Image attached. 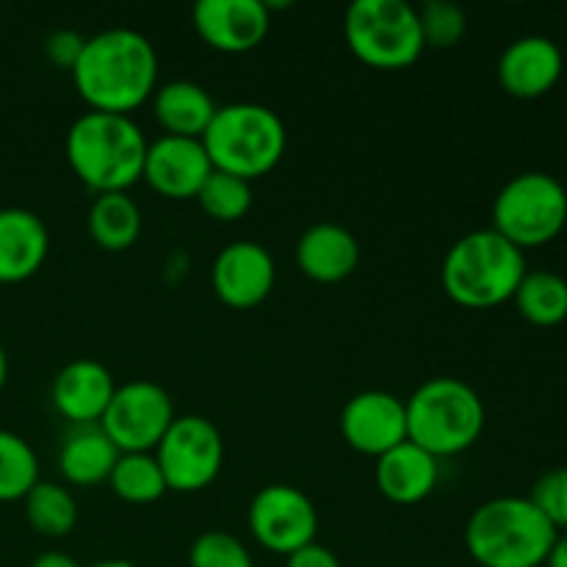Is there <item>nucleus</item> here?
<instances>
[{
  "label": "nucleus",
  "mask_w": 567,
  "mask_h": 567,
  "mask_svg": "<svg viewBox=\"0 0 567 567\" xmlns=\"http://www.w3.org/2000/svg\"><path fill=\"white\" fill-rule=\"evenodd\" d=\"M72 83L89 111L131 116L158 89V53L144 33L109 28L86 39Z\"/></svg>",
  "instance_id": "obj_1"
},
{
  "label": "nucleus",
  "mask_w": 567,
  "mask_h": 567,
  "mask_svg": "<svg viewBox=\"0 0 567 567\" xmlns=\"http://www.w3.org/2000/svg\"><path fill=\"white\" fill-rule=\"evenodd\" d=\"M147 136L133 116L86 111L66 131V161L94 194L127 192L142 181Z\"/></svg>",
  "instance_id": "obj_2"
},
{
  "label": "nucleus",
  "mask_w": 567,
  "mask_h": 567,
  "mask_svg": "<svg viewBox=\"0 0 567 567\" xmlns=\"http://www.w3.org/2000/svg\"><path fill=\"white\" fill-rule=\"evenodd\" d=\"M557 537L526 496L491 498L465 524V548L480 567H543Z\"/></svg>",
  "instance_id": "obj_3"
},
{
  "label": "nucleus",
  "mask_w": 567,
  "mask_h": 567,
  "mask_svg": "<svg viewBox=\"0 0 567 567\" xmlns=\"http://www.w3.org/2000/svg\"><path fill=\"white\" fill-rule=\"evenodd\" d=\"M526 255L493 227L465 233L449 247L441 282L449 297L468 310H491L509 302L526 277Z\"/></svg>",
  "instance_id": "obj_4"
},
{
  "label": "nucleus",
  "mask_w": 567,
  "mask_h": 567,
  "mask_svg": "<svg viewBox=\"0 0 567 567\" xmlns=\"http://www.w3.org/2000/svg\"><path fill=\"white\" fill-rule=\"evenodd\" d=\"M408 441L432 457H454L474 446L485 432V402L457 377L426 380L404 402Z\"/></svg>",
  "instance_id": "obj_5"
},
{
  "label": "nucleus",
  "mask_w": 567,
  "mask_h": 567,
  "mask_svg": "<svg viewBox=\"0 0 567 567\" xmlns=\"http://www.w3.org/2000/svg\"><path fill=\"white\" fill-rule=\"evenodd\" d=\"M214 169L241 181L269 175L286 155V122L260 103L219 105L203 136Z\"/></svg>",
  "instance_id": "obj_6"
},
{
  "label": "nucleus",
  "mask_w": 567,
  "mask_h": 567,
  "mask_svg": "<svg viewBox=\"0 0 567 567\" xmlns=\"http://www.w3.org/2000/svg\"><path fill=\"white\" fill-rule=\"evenodd\" d=\"M354 59L374 70H404L424 53L419 11L408 0H354L343 14Z\"/></svg>",
  "instance_id": "obj_7"
},
{
  "label": "nucleus",
  "mask_w": 567,
  "mask_h": 567,
  "mask_svg": "<svg viewBox=\"0 0 567 567\" xmlns=\"http://www.w3.org/2000/svg\"><path fill=\"white\" fill-rule=\"evenodd\" d=\"M567 225V192L548 172H520L493 199V230L526 252L551 244Z\"/></svg>",
  "instance_id": "obj_8"
},
{
  "label": "nucleus",
  "mask_w": 567,
  "mask_h": 567,
  "mask_svg": "<svg viewBox=\"0 0 567 567\" xmlns=\"http://www.w3.org/2000/svg\"><path fill=\"white\" fill-rule=\"evenodd\" d=\"M153 454L169 491L199 493L219 476L225 441L214 421L205 415H177Z\"/></svg>",
  "instance_id": "obj_9"
},
{
  "label": "nucleus",
  "mask_w": 567,
  "mask_h": 567,
  "mask_svg": "<svg viewBox=\"0 0 567 567\" xmlns=\"http://www.w3.org/2000/svg\"><path fill=\"white\" fill-rule=\"evenodd\" d=\"M175 419V402L166 388L150 380H133L116 385L100 426L120 454H138L155 452Z\"/></svg>",
  "instance_id": "obj_10"
},
{
  "label": "nucleus",
  "mask_w": 567,
  "mask_h": 567,
  "mask_svg": "<svg viewBox=\"0 0 567 567\" xmlns=\"http://www.w3.org/2000/svg\"><path fill=\"white\" fill-rule=\"evenodd\" d=\"M247 526L260 548L288 557V554L316 543L319 513L299 487L277 482V485H266L255 493L249 502Z\"/></svg>",
  "instance_id": "obj_11"
},
{
  "label": "nucleus",
  "mask_w": 567,
  "mask_h": 567,
  "mask_svg": "<svg viewBox=\"0 0 567 567\" xmlns=\"http://www.w3.org/2000/svg\"><path fill=\"white\" fill-rule=\"evenodd\" d=\"M341 435L349 449L380 460L408 441V408L388 391H360L343 404Z\"/></svg>",
  "instance_id": "obj_12"
},
{
  "label": "nucleus",
  "mask_w": 567,
  "mask_h": 567,
  "mask_svg": "<svg viewBox=\"0 0 567 567\" xmlns=\"http://www.w3.org/2000/svg\"><path fill=\"white\" fill-rule=\"evenodd\" d=\"M277 282V266L269 249L258 241H233L210 266V286L221 305L252 310L269 299Z\"/></svg>",
  "instance_id": "obj_13"
},
{
  "label": "nucleus",
  "mask_w": 567,
  "mask_h": 567,
  "mask_svg": "<svg viewBox=\"0 0 567 567\" xmlns=\"http://www.w3.org/2000/svg\"><path fill=\"white\" fill-rule=\"evenodd\" d=\"M194 31L219 53H249L269 37L271 11L264 0H199L192 9Z\"/></svg>",
  "instance_id": "obj_14"
},
{
  "label": "nucleus",
  "mask_w": 567,
  "mask_h": 567,
  "mask_svg": "<svg viewBox=\"0 0 567 567\" xmlns=\"http://www.w3.org/2000/svg\"><path fill=\"white\" fill-rule=\"evenodd\" d=\"M214 172L203 138L158 136L150 142L142 181L166 199H197Z\"/></svg>",
  "instance_id": "obj_15"
},
{
  "label": "nucleus",
  "mask_w": 567,
  "mask_h": 567,
  "mask_svg": "<svg viewBox=\"0 0 567 567\" xmlns=\"http://www.w3.org/2000/svg\"><path fill=\"white\" fill-rule=\"evenodd\" d=\"M565 70L563 50L548 37H520L498 59V83L518 100H537L551 92Z\"/></svg>",
  "instance_id": "obj_16"
},
{
  "label": "nucleus",
  "mask_w": 567,
  "mask_h": 567,
  "mask_svg": "<svg viewBox=\"0 0 567 567\" xmlns=\"http://www.w3.org/2000/svg\"><path fill=\"white\" fill-rule=\"evenodd\" d=\"M116 382L100 360H72L55 374L50 385V402L61 419L72 426L100 424L114 399Z\"/></svg>",
  "instance_id": "obj_17"
},
{
  "label": "nucleus",
  "mask_w": 567,
  "mask_h": 567,
  "mask_svg": "<svg viewBox=\"0 0 567 567\" xmlns=\"http://www.w3.org/2000/svg\"><path fill=\"white\" fill-rule=\"evenodd\" d=\"M293 260L308 280L336 286L352 277L360 266V244L338 221H316L297 238Z\"/></svg>",
  "instance_id": "obj_18"
},
{
  "label": "nucleus",
  "mask_w": 567,
  "mask_h": 567,
  "mask_svg": "<svg viewBox=\"0 0 567 567\" xmlns=\"http://www.w3.org/2000/svg\"><path fill=\"white\" fill-rule=\"evenodd\" d=\"M50 233L42 216L28 208H0V282L31 280L44 266Z\"/></svg>",
  "instance_id": "obj_19"
},
{
  "label": "nucleus",
  "mask_w": 567,
  "mask_h": 567,
  "mask_svg": "<svg viewBox=\"0 0 567 567\" xmlns=\"http://www.w3.org/2000/svg\"><path fill=\"white\" fill-rule=\"evenodd\" d=\"M441 460L432 457L415 443L404 441L402 446L382 454L374 465V480L382 496L393 504H421L435 493L441 480Z\"/></svg>",
  "instance_id": "obj_20"
},
{
  "label": "nucleus",
  "mask_w": 567,
  "mask_h": 567,
  "mask_svg": "<svg viewBox=\"0 0 567 567\" xmlns=\"http://www.w3.org/2000/svg\"><path fill=\"white\" fill-rule=\"evenodd\" d=\"M120 460V449L111 443L100 424L72 426L59 449V471L66 485L97 487L109 482Z\"/></svg>",
  "instance_id": "obj_21"
},
{
  "label": "nucleus",
  "mask_w": 567,
  "mask_h": 567,
  "mask_svg": "<svg viewBox=\"0 0 567 567\" xmlns=\"http://www.w3.org/2000/svg\"><path fill=\"white\" fill-rule=\"evenodd\" d=\"M153 114L164 127V136L203 138L216 109L210 92L194 81H169L155 89Z\"/></svg>",
  "instance_id": "obj_22"
},
{
  "label": "nucleus",
  "mask_w": 567,
  "mask_h": 567,
  "mask_svg": "<svg viewBox=\"0 0 567 567\" xmlns=\"http://www.w3.org/2000/svg\"><path fill=\"white\" fill-rule=\"evenodd\" d=\"M89 236L105 252H125L142 236V210L127 192L97 194L89 208Z\"/></svg>",
  "instance_id": "obj_23"
},
{
  "label": "nucleus",
  "mask_w": 567,
  "mask_h": 567,
  "mask_svg": "<svg viewBox=\"0 0 567 567\" xmlns=\"http://www.w3.org/2000/svg\"><path fill=\"white\" fill-rule=\"evenodd\" d=\"M25 520L37 535L61 540L78 526V502L59 482H42L31 487L25 498Z\"/></svg>",
  "instance_id": "obj_24"
},
{
  "label": "nucleus",
  "mask_w": 567,
  "mask_h": 567,
  "mask_svg": "<svg viewBox=\"0 0 567 567\" xmlns=\"http://www.w3.org/2000/svg\"><path fill=\"white\" fill-rule=\"evenodd\" d=\"M513 302L529 324H563L567 319V280L557 271H526Z\"/></svg>",
  "instance_id": "obj_25"
},
{
  "label": "nucleus",
  "mask_w": 567,
  "mask_h": 567,
  "mask_svg": "<svg viewBox=\"0 0 567 567\" xmlns=\"http://www.w3.org/2000/svg\"><path fill=\"white\" fill-rule=\"evenodd\" d=\"M109 485L127 504H155L169 491L153 452L120 454L109 476Z\"/></svg>",
  "instance_id": "obj_26"
},
{
  "label": "nucleus",
  "mask_w": 567,
  "mask_h": 567,
  "mask_svg": "<svg viewBox=\"0 0 567 567\" xmlns=\"http://www.w3.org/2000/svg\"><path fill=\"white\" fill-rule=\"evenodd\" d=\"M39 482L37 452L17 432L0 430V504L22 502Z\"/></svg>",
  "instance_id": "obj_27"
},
{
  "label": "nucleus",
  "mask_w": 567,
  "mask_h": 567,
  "mask_svg": "<svg viewBox=\"0 0 567 567\" xmlns=\"http://www.w3.org/2000/svg\"><path fill=\"white\" fill-rule=\"evenodd\" d=\"M197 203L210 219L238 221L252 208V183L214 169L197 194Z\"/></svg>",
  "instance_id": "obj_28"
},
{
  "label": "nucleus",
  "mask_w": 567,
  "mask_h": 567,
  "mask_svg": "<svg viewBox=\"0 0 567 567\" xmlns=\"http://www.w3.org/2000/svg\"><path fill=\"white\" fill-rule=\"evenodd\" d=\"M419 11V25H421V39H424V48H437L449 50L454 44L463 42L465 28V11L460 6L449 3V0H426Z\"/></svg>",
  "instance_id": "obj_29"
},
{
  "label": "nucleus",
  "mask_w": 567,
  "mask_h": 567,
  "mask_svg": "<svg viewBox=\"0 0 567 567\" xmlns=\"http://www.w3.org/2000/svg\"><path fill=\"white\" fill-rule=\"evenodd\" d=\"M188 567H255V559L236 535L208 529L188 548Z\"/></svg>",
  "instance_id": "obj_30"
},
{
  "label": "nucleus",
  "mask_w": 567,
  "mask_h": 567,
  "mask_svg": "<svg viewBox=\"0 0 567 567\" xmlns=\"http://www.w3.org/2000/svg\"><path fill=\"white\" fill-rule=\"evenodd\" d=\"M526 498L540 509V515L554 529L567 532V465L546 471L532 485V493Z\"/></svg>",
  "instance_id": "obj_31"
},
{
  "label": "nucleus",
  "mask_w": 567,
  "mask_h": 567,
  "mask_svg": "<svg viewBox=\"0 0 567 567\" xmlns=\"http://www.w3.org/2000/svg\"><path fill=\"white\" fill-rule=\"evenodd\" d=\"M83 44H86V37H81L78 31H70V28H61V31H53L48 37V42H44V55L50 59V64L72 72V66L81 59Z\"/></svg>",
  "instance_id": "obj_32"
},
{
  "label": "nucleus",
  "mask_w": 567,
  "mask_h": 567,
  "mask_svg": "<svg viewBox=\"0 0 567 567\" xmlns=\"http://www.w3.org/2000/svg\"><path fill=\"white\" fill-rule=\"evenodd\" d=\"M286 567H341V559L321 543H310V546L288 554Z\"/></svg>",
  "instance_id": "obj_33"
},
{
  "label": "nucleus",
  "mask_w": 567,
  "mask_h": 567,
  "mask_svg": "<svg viewBox=\"0 0 567 567\" xmlns=\"http://www.w3.org/2000/svg\"><path fill=\"white\" fill-rule=\"evenodd\" d=\"M31 567H81V563L66 551H44L33 559Z\"/></svg>",
  "instance_id": "obj_34"
},
{
  "label": "nucleus",
  "mask_w": 567,
  "mask_h": 567,
  "mask_svg": "<svg viewBox=\"0 0 567 567\" xmlns=\"http://www.w3.org/2000/svg\"><path fill=\"white\" fill-rule=\"evenodd\" d=\"M546 567H567V532H559L557 543H554L551 554H548Z\"/></svg>",
  "instance_id": "obj_35"
},
{
  "label": "nucleus",
  "mask_w": 567,
  "mask_h": 567,
  "mask_svg": "<svg viewBox=\"0 0 567 567\" xmlns=\"http://www.w3.org/2000/svg\"><path fill=\"white\" fill-rule=\"evenodd\" d=\"M6 380H9V358H6V349L0 347V391L6 388Z\"/></svg>",
  "instance_id": "obj_36"
},
{
  "label": "nucleus",
  "mask_w": 567,
  "mask_h": 567,
  "mask_svg": "<svg viewBox=\"0 0 567 567\" xmlns=\"http://www.w3.org/2000/svg\"><path fill=\"white\" fill-rule=\"evenodd\" d=\"M89 567H136V565L127 563V559H103V563H94Z\"/></svg>",
  "instance_id": "obj_37"
}]
</instances>
